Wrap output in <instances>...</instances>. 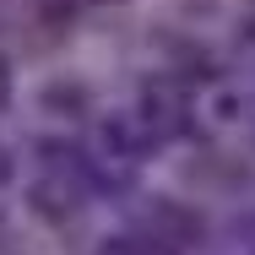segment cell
<instances>
[{
  "instance_id": "cell-1",
  "label": "cell",
  "mask_w": 255,
  "mask_h": 255,
  "mask_svg": "<svg viewBox=\"0 0 255 255\" xmlns=\"http://www.w3.org/2000/svg\"><path fill=\"white\" fill-rule=\"evenodd\" d=\"M141 125L152 130L157 141L190 130V93L179 87V76H152L147 82V93H141Z\"/></svg>"
},
{
  "instance_id": "cell-2",
  "label": "cell",
  "mask_w": 255,
  "mask_h": 255,
  "mask_svg": "<svg viewBox=\"0 0 255 255\" xmlns=\"http://www.w3.org/2000/svg\"><path fill=\"white\" fill-rule=\"evenodd\" d=\"M147 239L163 250H196L206 239V223L196 206H174V201H152L147 206Z\"/></svg>"
},
{
  "instance_id": "cell-3",
  "label": "cell",
  "mask_w": 255,
  "mask_h": 255,
  "mask_svg": "<svg viewBox=\"0 0 255 255\" xmlns=\"http://www.w3.org/2000/svg\"><path fill=\"white\" fill-rule=\"evenodd\" d=\"M98 255H147V250H141V245H130V239H109Z\"/></svg>"
},
{
  "instance_id": "cell-4",
  "label": "cell",
  "mask_w": 255,
  "mask_h": 255,
  "mask_svg": "<svg viewBox=\"0 0 255 255\" xmlns=\"http://www.w3.org/2000/svg\"><path fill=\"white\" fill-rule=\"evenodd\" d=\"M5 93H11V82H5V60H0V103H5Z\"/></svg>"
}]
</instances>
